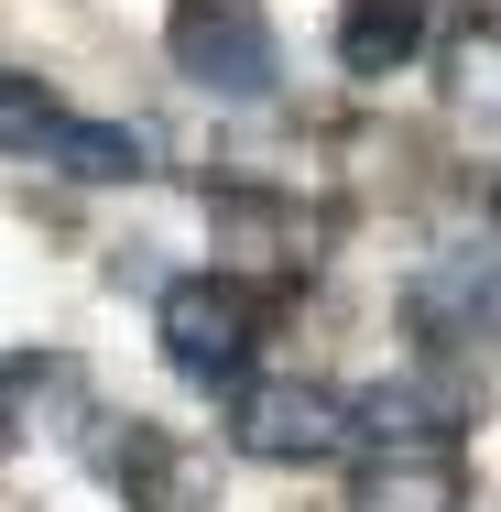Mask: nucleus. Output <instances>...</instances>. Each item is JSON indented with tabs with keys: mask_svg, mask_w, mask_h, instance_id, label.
I'll return each instance as SVG.
<instances>
[{
	"mask_svg": "<svg viewBox=\"0 0 501 512\" xmlns=\"http://www.w3.org/2000/svg\"><path fill=\"white\" fill-rule=\"evenodd\" d=\"M153 327H164V360L186 382H240V360L262 338V295L240 273H175L164 306H153Z\"/></svg>",
	"mask_w": 501,
	"mask_h": 512,
	"instance_id": "f257e3e1",
	"label": "nucleus"
},
{
	"mask_svg": "<svg viewBox=\"0 0 501 512\" xmlns=\"http://www.w3.org/2000/svg\"><path fill=\"white\" fill-rule=\"evenodd\" d=\"M0 131H11V153H33V142H55V131H66V120H55V109L33 99V77H22V66H11V77H0Z\"/></svg>",
	"mask_w": 501,
	"mask_h": 512,
	"instance_id": "9b49d317",
	"label": "nucleus"
},
{
	"mask_svg": "<svg viewBox=\"0 0 501 512\" xmlns=\"http://www.w3.org/2000/svg\"><path fill=\"white\" fill-rule=\"evenodd\" d=\"M491 218H501V207H491Z\"/></svg>",
	"mask_w": 501,
	"mask_h": 512,
	"instance_id": "f8f14e48",
	"label": "nucleus"
},
{
	"mask_svg": "<svg viewBox=\"0 0 501 512\" xmlns=\"http://www.w3.org/2000/svg\"><path fill=\"white\" fill-rule=\"evenodd\" d=\"M229 436L251 458H273V469H305V458H338L360 436V414L338 393H316V382H240L229 393Z\"/></svg>",
	"mask_w": 501,
	"mask_h": 512,
	"instance_id": "7ed1b4c3",
	"label": "nucleus"
},
{
	"mask_svg": "<svg viewBox=\"0 0 501 512\" xmlns=\"http://www.w3.org/2000/svg\"><path fill=\"white\" fill-rule=\"evenodd\" d=\"M414 44H425L414 0H349L338 11V66L349 77H393V66H414Z\"/></svg>",
	"mask_w": 501,
	"mask_h": 512,
	"instance_id": "0eeeda50",
	"label": "nucleus"
},
{
	"mask_svg": "<svg viewBox=\"0 0 501 512\" xmlns=\"http://www.w3.org/2000/svg\"><path fill=\"white\" fill-rule=\"evenodd\" d=\"M469 480L447 447H371L360 480H349V512H458Z\"/></svg>",
	"mask_w": 501,
	"mask_h": 512,
	"instance_id": "423d86ee",
	"label": "nucleus"
},
{
	"mask_svg": "<svg viewBox=\"0 0 501 512\" xmlns=\"http://www.w3.org/2000/svg\"><path fill=\"white\" fill-rule=\"evenodd\" d=\"M55 164H66V175H88V186H120V175H142V164H153V142H142V131H120V120H66V131H55Z\"/></svg>",
	"mask_w": 501,
	"mask_h": 512,
	"instance_id": "1a4fd4ad",
	"label": "nucleus"
},
{
	"mask_svg": "<svg viewBox=\"0 0 501 512\" xmlns=\"http://www.w3.org/2000/svg\"><path fill=\"white\" fill-rule=\"evenodd\" d=\"M164 44H175V66L197 77L207 99H262L284 77V44H273V22L251 0H175Z\"/></svg>",
	"mask_w": 501,
	"mask_h": 512,
	"instance_id": "f03ea898",
	"label": "nucleus"
},
{
	"mask_svg": "<svg viewBox=\"0 0 501 512\" xmlns=\"http://www.w3.org/2000/svg\"><path fill=\"white\" fill-rule=\"evenodd\" d=\"M120 491H131V512H207L218 458L186 447L175 425H131V447H120Z\"/></svg>",
	"mask_w": 501,
	"mask_h": 512,
	"instance_id": "39448f33",
	"label": "nucleus"
},
{
	"mask_svg": "<svg viewBox=\"0 0 501 512\" xmlns=\"http://www.w3.org/2000/svg\"><path fill=\"white\" fill-rule=\"evenodd\" d=\"M491 316H501V273H480V262H436V273L414 284V327H425V338H458V327L480 338Z\"/></svg>",
	"mask_w": 501,
	"mask_h": 512,
	"instance_id": "6e6552de",
	"label": "nucleus"
},
{
	"mask_svg": "<svg viewBox=\"0 0 501 512\" xmlns=\"http://www.w3.org/2000/svg\"><path fill=\"white\" fill-rule=\"evenodd\" d=\"M447 77H458V99H469V109H491V120H501V22H469V33L447 44Z\"/></svg>",
	"mask_w": 501,
	"mask_h": 512,
	"instance_id": "9d476101",
	"label": "nucleus"
},
{
	"mask_svg": "<svg viewBox=\"0 0 501 512\" xmlns=\"http://www.w3.org/2000/svg\"><path fill=\"white\" fill-rule=\"evenodd\" d=\"M207 218H218V251H240V262H262V273H316V240H327V218H305L295 197L218 186V197H207Z\"/></svg>",
	"mask_w": 501,
	"mask_h": 512,
	"instance_id": "20e7f679",
	"label": "nucleus"
}]
</instances>
